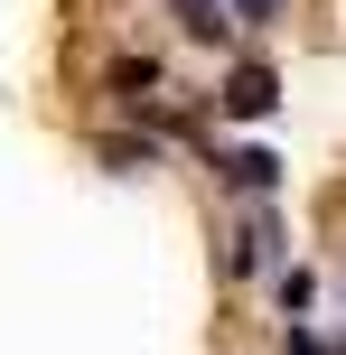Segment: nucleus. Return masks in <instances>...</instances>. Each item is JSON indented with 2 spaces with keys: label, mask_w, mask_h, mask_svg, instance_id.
Segmentation results:
<instances>
[{
  "label": "nucleus",
  "mask_w": 346,
  "mask_h": 355,
  "mask_svg": "<svg viewBox=\"0 0 346 355\" xmlns=\"http://www.w3.org/2000/svg\"><path fill=\"white\" fill-rule=\"evenodd\" d=\"M272 252H281V225H272V215H253V225H243V243H234V271H262Z\"/></svg>",
  "instance_id": "7ed1b4c3"
},
{
  "label": "nucleus",
  "mask_w": 346,
  "mask_h": 355,
  "mask_svg": "<svg viewBox=\"0 0 346 355\" xmlns=\"http://www.w3.org/2000/svg\"><path fill=\"white\" fill-rule=\"evenodd\" d=\"M178 19H187V37H206V47H216V37H225V28H234V19H225V10H216V0H178Z\"/></svg>",
  "instance_id": "20e7f679"
},
{
  "label": "nucleus",
  "mask_w": 346,
  "mask_h": 355,
  "mask_svg": "<svg viewBox=\"0 0 346 355\" xmlns=\"http://www.w3.org/2000/svg\"><path fill=\"white\" fill-rule=\"evenodd\" d=\"M281 355H337L328 337H309V327H291V346H281Z\"/></svg>",
  "instance_id": "39448f33"
},
{
  "label": "nucleus",
  "mask_w": 346,
  "mask_h": 355,
  "mask_svg": "<svg viewBox=\"0 0 346 355\" xmlns=\"http://www.w3.org/2000/svg\"><path fill=\"white\" fill-rule=\"evenodd\" d=\"M234 10H243V19H272V10H281V0H234Z\"/></svg>",
  "instance_id": "423d86ee"
},
{
  "label": "nucleus",
  "mask_w": 346,
  "mask_h": 355,
  "mask_svg": "<svg viewBox=\"0 0 346 355\" xmlns=\"http://www.w3.org/2000/svg\"><path fill=\"white\" fill-rule=\"evenodd\" d=\"M272 103H281V75L272 66H234V75H225V112H234V122H262Z\"/></svg>",
  "instance_id": "f257e3e1"
},
{
  "label": "nucleus",
  "mask_w": 346,
  "mask_h": 355,
  "mask_svg": "<svg viewBox=\"0 0 346 355\" xmlns=\"http://www.w3.org/2000/svg\"><path fill=\"white\" fill-rule=\"evenodd\" d=\"M225 187H243V196H272L281 187V159H272V150H225Z\"/></svg>",
  "instance_id": "f03ea898"
}]
</instances>
